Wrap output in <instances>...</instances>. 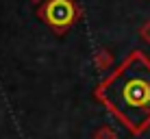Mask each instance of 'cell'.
<instances>
[{"label": "cell", "instance_id": "obj_1", "mask_svg": "<svg viewBox=\"0 0 150 139\" xmlns=\"http://www.w3.org/2000/svg\"><path fill=\"white\" fill-rule=\"evenodd\" d=\"M98 98L128 131L142 133L150 126V61L131 54L98 87Z\"/></svg>", "mask_w": 150, "mask_h": 139}, {"label": "cell", "instance_id": "obj_2", "mask_svg": "<svg viewBox=\"0 0 150 139\" xmlns=\"http://www.w3.org/2000/svg\"><path fill=\"white\" fill-rule=\"evenodd\" d=\"M44 15L54 28H68L74 22V4L70 0H48Z\"/></svg>", "mask_w": 150, "mask_h": 139}]
</instances>
